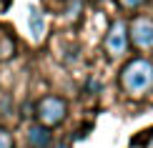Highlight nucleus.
<instances>
[{
  "label": "nucleus",
  "instance_id": "1",
  "mask_svg": "<svg viewBox=\"0 0 153 148\" xmlns=\"http://www.w3.org/2000/svg\"><path fill=\"white\" fill-rule=\"evenodd\" d=\"M120 88L131 98H146L153 91V60L133 58L120 68Z\"/></svg>",
  "mask_w": 153,
  "mask_h": 148
},
{
  "label": "nucleus",
  "instance_id": "2",
  "mask_svg": "<svg viewBox=\"0 0 153 148\" xmlns=\"http://www.w3.org/2000/svg\"><path fill=\"white\" fill-rule=\"evenodd\" d=\"M65 118H68V103L60 95H45L35 103V123L53 131L65 123Z\"/></svg>",
  "mask_w": 153,
  "mask_h": 148
},
{
  "label": "nucleus",
  "instance_id": "3",
  "mask_svg": "<svg viewBox=\"0 0 153 148\" xmlns=\"http://www.w3.org/2000/svg\"><path fill=\"white\" fill-rule=\"evenodd\" d=\"M103 45H105L108 58H123L128 53V45H131L128 43V23L126 20H113L108 33H105Z\"/></svg>",
  "mask_w": 153,
  "mask_h": 148
},
{
  "label": "nucleus",
  "instance_id": "4",
  "mask_svg": "<svg viewBox=\"0 0 153 148\" xmlns=\"http://www.w3.org/2000/svg\"><path fill=\"white\" fill-rule=\"evenodd\" d=\"M128 43L138 50H153V18L136 15L128 23Z\"/></svg>",
  "mask_w": 153,
  "mask_h": 148
},
{
  "label": "nucleus",
  "instance_id": "5",
  "mask_svg": "<svg viewBox=\"0 0 153 148\" xmlns=\"http://www.w3.org/2000/svg\"><path fill=\"white\" fill-rule=\"evenodd\" d=\"M25 138H28V146L30 148H50L53 146V131L40 123H33L28 128V133H25Z\"/></svg>",
  "mask_w": 153,
  "mask_h": 148
},
{
  "label": "nucleus",
  "instance_id": "6",
  "mask_svg": "<svg viewBox=\"0 0 153 148\" xmlns=\"http://www.w3.org/2000/svg\"><path fill=\"white\" fill-rule=\"evenodd\" d=\"M28 13H30V15H28L30 35H33V40L38 43V40L43 38V33H45V23H43V15H40V10H38V8H30Z\"/></svg>",
  "mask_w": 153,
  "mask_h": 148
},
{
  "label": "nucleus",
  "instance_id": "7",
  "mask_svg": "<svg viewBox=\"0 0 153 148\" xmlns=\"http://www.w3.org/2000/svg\"><path fill=\"white\" fill-rule=\"evenodd\" d=\"M13 53H15V40H13L10 35L0 33V60H3V58H10Z\"/></svg>",
  "mask_w": 153,
  "mask_h": 148
},
{
  "label": "nucleus",
  "instance_id": "8",
  "mask_svg": "<svg viewBox=\"0 0 153 148\" xmlns=\"http://www.w3.org/2000/svg\"><path fill=\"white\" fill-rule=\"evenodd\" d=\"M0 148H15V138H13V133L8 128L0 126Z\"/></svg>",
  "mask_w": 153,
  "mask_h": 148
},
{
  "label": "nucleus",
  "instance_id": "9",
  "mask_svg": "<svg viewBox=\"0 0 153 148\" xmlns=\"http://www.w3.org/2000/svg\"><path fill=\"white\" fill-rule=\"evenodd\" d=\"M118 5L123 10H138V8H143V5H146V0H118Z\"/></svg>",
  "mask_w": 153,
  "mask_h": 148
},
{
  "label": "nucleus",
  "instance_id": "10",
  "mask_svg": "<svg viewBox=\"0 0 153 148\" xmlns=\"http://www.w3.org/2000/svg\"><path fill=\"white\" fill-rule=\"evenodd\" d=\"M85 3H91V5H98V3H103V0H85Z\"/></svg>",
  "mask_w": 153,
  "mask_h": 148
}]
</instances>
